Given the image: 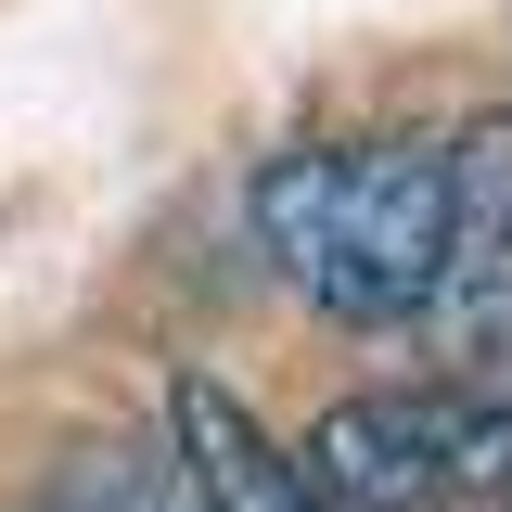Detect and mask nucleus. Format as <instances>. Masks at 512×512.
I'll list each match as a JSON object with an SVG mask.
<instances>
[{
	"instance_id": "obj_1",
	"label": "nucleus",
	"mask_w": 512,
	"mask_h": 512,
	"mask_svg": "<svg viewBox=\"0 0 512 512\" xmlns=\"http://www.w3.org/2000/svg\"><path fill=\"white\" fill-rule=\"evenodd\" d=\"M256 244L320 320L448 308V141H295L256 167Z\"/></svg>"
},
{
	"instance_id": "obj_2",
	"label": "nucleus",
	"mask_w": 512,
	"mask_h": 512,
	"mask_svg": "<svg viewBox=\"0 0 512 512\" xmlns=\"http://www.w3.org/2000/svg\"><path fill=\"white\" fill-rule=\"evenodd\" d=\"M320 512H461L474 487H512V397L487 384H372L333 397L295 448Z\"/></svg>"
},
{
	"instance_id": "obj_3",
	"label": "nucleus",
	"mask_w": 512,
	"mask_h": 512,
	"mask_svg": "<svg viewBox=\"0 0 512 512\" xmlns=\"http://www.w3.org/2000/svg\"><path fill=\"white\" fill-rule=\"evenodd\" d=\"M167 474H180V512H320L295 448L256 423L218 372H180L167 384Z\"/></svg>"
},
{
	"instance_id": "obj_4",
	"label": "nucleus",
	"mask_w": 512,
	"mask_h": 512,
	"mask_svg": "<svg viewBox=\"0 0 512 512\" xmlns=\"http://www.w3.org/2000/svg\"><path fill=\"white\" fill-rule=\"evenodd\" d=\"M500 512H512V487H500Z\"/></svg>"
}]
</instances>
